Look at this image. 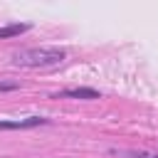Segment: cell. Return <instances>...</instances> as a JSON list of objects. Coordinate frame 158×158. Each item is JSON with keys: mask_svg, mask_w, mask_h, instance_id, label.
Listing matches in <instances>:
<instances>
[{"mask_svg": "<svg viewBox=\"0 0 158 158\" xmlns=\"http://www.w3.org/2000/svg\"><path fill=\"white\" fill-rule=\"evenodd\" d=\"M128 158H158L156 153H146V151H126Z\"/></svg>", "mask_w": 158, "mask_h": 158, "instance_id": "5", "label": "cell"}, {"mask_svg": "<svg viewBox=\"0 0 158 158\" xmlns=\"http://www.w3.org/2000/svg\"><path fill=\"white\" fill-rule=\"evenodd\" d=\"M52 99H84V101H91V99H101V91H96L91 86H72V89H62V91L52 94Z\"/></svg>", "mask_w": 158, "mask_h": 158, "instance_id": "2", "label": "cell"}, {"mask_svg": "<svg viewBox=\"0 0 158 158\" xmlns=\"http://www.w3.org/2000/svg\"><path fill=\"white\" fill-rule=\"evenodd\" d=\"M64 59H67V49H62V47H30V49H20L12 54V64L25 67V69L54 67Z\"/></svg>", "mask_w": 158, "mask_h": 158, "instance_id": "1", "label": "cell"}, {"mask_svg": "<svg viewBox=\"0 0 158 158\" xmlns=\"http://www.w3.org/2000/svg\"><path fill=\"white\" fill-rule=\"evenodd\" d=\"M12 89H20L17 81H0V91H12Z\"/></svg>", "mask_w": 158, "mask_h": 158, "instance_id": "6", "label": "cell"}, {"mask_svg": "<svg viewBox=\"0 0 158 158\" xmlns=\"http://www.w3.org/2000/svg\"><path fill=\"white\" fill-rule=\"evenodd\" d=\"M44 123H49V118H44V116H27V118H20V121H0V131L37 128V126H44Z\"/></svg>", "mask_w": 158, "mask_h": 158, "instance_id": "3", "label": "cell"}, {"mask_svg": "<svg viewBox=\"0 0 158 158\" xmlns=\"http://www.w3.org/2000/svg\"><path fill=\"white\" fill-rule=\"evenodd\" d=\"M30 27H32V25H27V22H12V25H2V27H0V40H12V37H20V35H25Z\"/></svg>", "mask_w": 158, "mask_h": 158, "instance_id": "4", "label": "cell"}]
</instances>
